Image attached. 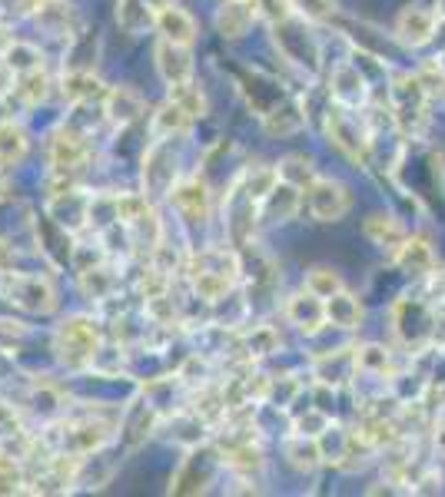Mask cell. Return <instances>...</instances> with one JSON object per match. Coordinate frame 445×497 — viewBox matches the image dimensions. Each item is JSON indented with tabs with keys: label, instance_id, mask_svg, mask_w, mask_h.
I'll list each match as a JSON object with an SVG mask.
<instances>
[{
	"label": "cell",
	"instance_id": "1",
	"mask_svg": "<svg viewBox=\"0 0 445 497\" xmlns=\"http://www.w3.org/2000/svg\"><path fill=\"white\" fill-rule=\"evenodd\" d=\"M104 348L100 338V325L90 315H67L57 332H53V355L63 368L70 372H83V368H94L97 355Z\"/></svg>",
	"mask_w": 445,
	"mask_h": 497
},
{
	"label": "cell",
	"instance_id": "2",
	"mask_svg": "<svg viewBox=\"0 0 445 497\" xmlns=\"http://www.w3.org/2000/svg\"><path fill=\"white\" fill-rule=\"evenodd\" d=\"M114 441V425L104 418H63L60 425L51 428V447L53 455H70V457H87L94 451H104Z\"/></svg>",
	"mask_w": 445,
	"mask_h": 497
},
{
	"label": "cell",
	"instance_id": "3",
	"mask_svg": "<svg viewBox=\"0 0 445 497\" xmlns=\"http://www.w3.org/2000/svg\"><path fill=\"white\" fill-rule=\"evenodd\" d=\"M389 110L393 123L409 136H419L429 123V93H425L419 73H395L389 83Z\"/></svg>",
	"mask_w": 445,
	"mask_h": 497
},
{
	"label": "cell",
	"instance_id": "4",
	"mask_svg": "<svg viewBox=\"0 0 445 497\" xmlns=\"http://www.w3.org/2000/svg\"><path fill=\"white\" fill-rule=\"evenodd\" d=\"M0 299L31 315H51L57 308V289L47 275H23L0 269Z\"/></svg>",
	"mask_w": 445,
	"mask_h": 497
},
{
	"label": "cell",
	"instance_id": "5",
	"mask_svg": "<svg viewBox=\"0 0 445 497\" xmlns=\"http://www.w3.org/2000/svg\"><path fill=\"white\" fill-rule=\"evenodd\" d=\"M326 133H329L332 146L339 152H346L349 160L356 162L369 160V130L356 116V110L342 106V103H332L329 110H326Z\"/></svg>",
	"mask_w": 445,
	"mask_h": 497
},
{
	"label": "cell",
	"instance_id": "6",
	"mask_svg": "<svg viewBox=\"0 0 445 497\" xmlns=\"http://www.w3.org/2000/svg\"><path fill=\"white\" fill-rule=\"evenodd\" d=\"M306 203H310V213L316 223H339L342 216L352 209V193L342 179L316 176L306 186Z\"/></svg>",
	"mask_w": 445,
	"mask_h": 497
},
{
	"label": "cell",
	"instance_id": "7",
	"mask_svg": "<svg viewBox=\"0 0 445 497\" xmlns=\"http://www.w3.org/2000/svg\"><path fill=\"white\" fill-rule=\"evenodd\" d=\"M166 196L187 223H207L209 213H213V193H209V183L203 176H180Z\"/></svg>",
	"mask_w": 445,
	"mask_h": 497
},
{
	"label": "cell",
	"instance_id": "8",
	"mask_svg": "<svg viewBox=\"0 0 445 497\" xmlns=\"http://www.w3.org/2000/svg\"><path fill=\"white\" fill-rule=\"evenodd\" d=\"M90 160V146L80 130H73L63 123L60 130L51 136V170H63V173H80L83 162Z\"/></svg>",
	"mask_w": 445,
	"mask_h": 497
},
{
	"label": "cell",
	"instance_id": "9",
	"mask_svg": "<svg viewBox=\"0 0 445 497\" xmlns=\"http://www.w3.org/2000/svg\"><path fill=\"white\" fill-rule=\"evenodd\" d=\"M153 60H156V73H160V80H163L166 87L190 83L193 80V70H197V67H193V53H190V47L173 43V41H163V37H160V43H156Z\"/></svg>",
	"mask_w": 445,
	"mask_h": 497
},
{
	"label": "cell",
	"instance_id": "10",
	"mask_svg": "<svg viewBox=\"0 0 445 497\" xmlns=\"http://www.w3.org/2000/svg\"><path fill=\"white\" fill-rule=\"evenodd\" d=\"M170 4L173 0H116V23L130 37H144L146 31H153Z\"/></svg>",
	"mask_w": 445,
	"mask_h": 497
},
{
	"label": "cell",
	"instance_id": "11",
	"mask_svg": "<svg viewBox=\"0 0 445 497\" xmlns=\"http://www.w3.org/2000/svg\"><path fill=\"white\" fill-rule=\"evenodd\" d=\"M31 17L51 37H77V31H80V17H77L70 0H37Z\"/></svg>",
	"mask_w": 445,
	"mask_h": 497
},
{
	"label": "cell",
	"instance_id": "12",
	"mask_svg": "<svg viewBox=\"0 0 445 497\" xmlns=\"http://www.w3.org/2000/svg\"><path fill=\"white\" fill-rule=\"evenodd\" d=\"M435 31H439V14L425 11V7H405L395 17V37L405 47H425L435 37Z\"/></svg>",
	"mask_w": 445,
	"mask_h": 497
},
{
	"label": "cell",
	"instance_id": "13",
	"mask_svg": "<svg viewBox=\"0 0 445 497\" xmlns=\"http://www.w3.org/2000/svg\"><path fill=\"white\" fill-rule=\"evenodd\" d=\"M286 318H290L302 336H316L322 325H326V299H320L316 292H296L286 299Z\"/></svg>",
	"mask_w": 445,
	"mask_h": 497
},
{
	"label": "cell",
	"instance_id": "14",
	"mask_svg": "<svg viewBox=\"0 0 445 497\" xmlns=\"http://www.w3.org/2000/svg\"><path fill=\"white\" fill-rule=\"evenodd\" d=\"M329 93H332V103H342V106H349V110H359V106H366V100H369L366 77L359 73V67H352V63H339V67H336Z\"/></svg>",
	"mask_w": 445,
	"mask_h": 497
},
{
	"label": "cell",
	"instance_id": "15",
	"mask_svg": "<svg viewBox=\"0 0 445 497\" xmlns=\"http://www.w3.org/2000/svg\"><path fill=\"white\" fill-rule=\"evenodd\" d=\"M312 368H316V378H320L322 385L342 388L359 372V368H356V348H336L329 355H320L312 362Z\"/></svg>",
	"mask_w": 445,
	"mask_h": 497
},
{
	"label": "cell",
	"instance_id": "16",
	"mask_svg": "<svg viewBox=\"0 0 445 497\" xmlns=\"http://www.w3.org/2000/svg\"><path fill=\"white\" fill-rule=\"evenodd\" d=\"M104 113L110 116L114 126H130L146 113V103L134 87H110L104 100Z\"/></svg>",
	"mask_w": 445,
	"mask_h": 497
},
{
	"label": "cell",
	"instance_id": "17",
	"mask_svg": "<svg viewBox=\"0 0 445 497\" xmlns=\"http://www.w3.org/2000/svg\"><path fill=\"white\" fill-rule=\"evenodd\" d=\"M107 93L110 90H107L104 80H100L94 70L77 67V70H70L63 77V97H67V103H73V106H87V103H94V100H107Z\"/></svg>",
	"mask_w": 445,
	"mask_h": 497
},
{
	"label": "cell",
	"instance_id": "18",
	"mask_svg": "<svg viewBox=\"0 0 445 497\" xmlns=\"http://www.w3.org/2000/svg\"><path fill=\"white\" fill-rule=\"evenodd\" d=\"M363 235L379 249H389V253H399V245L409 239V229H405L395 216L389 213H373L363 223Z\"/></svg>",
	"mask_w": 445,
	"mask_h": 497
},
{
	"label": "cell",
	"instance_id": "19",
	"mask_svg": "<svg viewBox=\"0 0 445 497\" xmlns=\"http://www.w3.org/2000/svg\"><path fill=\"white\" fill-rule=\"evenodd\" d=\"M256 17V4L253 0H223L217 11V31L227 41H239L249 31V23Z\"/></svg>",
	"mask_w": 445,
	"mask_h": 497
},
{
	"label": "cell",
	"instance_id": "20",
	"mask_svg": "<svg viewBox=\"0 0 445 497\" xmlns=\"http://www.w3.org/2000/svg\"><path fill=\"white\" fill-rule=\"evenodd\" d=\"M156 31H160V37L163 41H173V43H183V47H193V41H197V21H193V14L183 11V7H176V4H170L163 14H160V21H156Z\"/></svg>",
	"mask_w": 445,
	"mask_h": 497
},
{
	"label": "cell",
	"instance_id": "21",
	"mask_svg": "<svg viewBox=\"0 0 445 497\" xmlns=\"http://www.w3.org/2000/svg\"><path fill=\"white\" fill-rule=\"evenodd\" d=\"M27 150H31V140H27V130H23L21 123L0 120V170L21 166Z\"/></svg>",
	"mask_w": 445,
	"mask_h": 497
},
{
	"label": "cell",
	"instance_id": "22",
	"mask_svg": "<svg viewBox=\"0 0 445 497\" xmlns=\"http://www.w3.org/2000/svg\"><path fill=\"white\" fill-rule=\"evenodd\" d=\"M302 203V193H300V186H292V183H283L273 189L263 203H259V209H263V216L266 219H273V223H286V219H292L296 216V209H300Z\"/></svg>",
	"mask_w": 445,
	"mask_h": 497
},
{
	"label": "cell",
	"instance_id": "23",
	"mask_svg": "<svg viewBox=\"0 0 445 497\" xmlns=\"http://www.w3.org/2000/svg\"><path fill=\"white\" fill-rule=\"evenodd\" d=\"M395 262L403 265L405 272H415V275L435 272V253L432 245H429V239H422V235H409V239L399 245Z\"/></svg>",
	"mask_w": 445,
	"mask_h": 497
},
{
	"label": "cell",
	"instance_id": "24",
	"mask_svg": "<svg viewBox=\"0 0 445 497\" xmlns=\"http://www.w3.org/2000/svg\"><path fill=\"white\" fill-rule=\"evenodd\" d=\"M283 451H286V461H290L296 471H316L320 465H326V461H322L320 437H312V435H292V437H286Z\"/></svg>",
	"mask_w": 445,
	"mask_h": 497
},
{
	"label": "cell",
	"instance_id": "25",
	"mask_svg": "<svg viewBox=\"0 0 445 497\" xmlns=\"http://www.w3.org/2000/svg\"><path fill=\"white\" fill-rule=\"evenodd\" d=\"M326 322L336 325V328H359L363 322V305L352 292L339 289L336 295L326 299Z\"/></svg>",
	"mask_w": 445,
	"mask_h": 497
},
{
	"label": "cell",
	"instance_id": "26",
	"mask_svg": "<svg viewBox=\"0 0 445 497\" xmlns=\"http://www.w3.org/2000/svg\"><path fill=\"white\" fill-rule=\"evenodd\" d=\"M0 63L14 73V77H21V73H31V70H41L43 67V53L27 41H7L4 43V51H0Z\"/></svg>",
	"mask_w": 445,
	"mask_h": 497
},
{
	"label": "cell",
	"instance_id": "27",
	"mask_svg": "<svg viewBox=\"0 0 445 497\" xmlns=\"http://www.w3.org/2000/svg\"><path fill=\"white\" fill-rule=\"evenodd\" d=\"M356 368L359 375L369 378H389L395 372L393 365V352L379 342H366V345H356Z\"/></svg>",
	"mask_w": 445,
	"mask_h": 497
},
{
	"label": "cell",
	"instance_id": "28",
	"mask_svg": "<svg viewBox=\"0 0 445 497\" xmlns=\"http://www.w3.org/2000/svg\"><path fill=\"white\" fill-rule=\"evenodd\" d=\"M306 126V113L300 110V103H286L283 100L280 106H273L266 116H263V130L270 136H292Z\"/></svg>",
	"mask_w": 445,
	"mask_h": 497
},
{
	"label": "cell",
	"instance_id": "29",
	"mask_svg": "<svg viewBox=\"0 0 445 497\" xmlns=\"http://www.w3.org/2000/svg\"><path fill=\"white\" fill-rule=\"evenodd\" d=\"M193 126V116H190L176 100H166L160 110L153 113V136L156 140H173L180 133H187Z\"/></svg>",
	"mask_w": 445,
	"mask_h": 497
},
{
	"label": "cell",
	"instance_id": "30",
	"mask_svg": "<svg viewBox=\"0 0 445 497\" xmlns=\"http://www.w3.org/2000/svg\"><path fill=\"white\" fill-rule=\"evenodd\" d=\"M47 90H51V77L41 70H31V73H21V77H14L11 83V97L21 106H37V103L47 97Z\"/></svg>",
	"mask_w": 445,
	"mask_h": 497
},
{
	"label": "cell",
	"instance_id": "31",
	"mask_svg": "<svg viewBox=\"0 0 445 497\" xmlns=\"http://www.w3.org/2000/svg\"><path fill=\"white\" fill-rule=\"evenodd\" d=\"M207 484H209V467H197V455H193L183 461V467L170 481V494H199V491H207Z\"/></svg>",
	"mask_w": 445,
	"mask_h": 497
},
{
	"label": "cell",
	"instance_id": "32",
	"mask_svg": "<svg viewBox=\"0 0 445 497\" xmlns=\"http://www.w3.org/2000/svg\"><path fill=\"white\" fill-rule=\"evenodd\" d=\"M156 421H160V415H156V408L150 405V401H146V405L134 401V408L126 411V421H124V431H126V437H130V447L140 445V441H144V437L156 428Z\"/></svg>",
	"mask_w": 445,
	"mask_h": 497
},
{
	"label": "cell",
	"instance_id": "33",
	"mask_svg": "<svg viewBox=\"0 0 445 497\" xmlns=\"http://www.w3.org/2000/svg\"><path fill=\"white\" fill-rule=\"evenodd\" d=\"M80 289L94 302H107L110 295H114V289H116V275H114V269H107L104 262L100 265H94V269H87V272H80Z\"/></svg>",
	"mask_w": 445,
	"mask_h": 497
},
{
	"label": "cell",
	"instance_id": "34",
	"mask_svg": "<svg viewBox=\"0 0 445 497\" xmlns=\"http://www.w3.org/2000/svg\"><path fill=\"white\" fill-rule=\"evenodd\" d=\"M280 186V170L276 166H259V170H249L246 173V183H243V193L253 199V203H263L266 196Z\"/></svg>",
	"mask_w": 445,
	"mask_h": 497
},
{
	"label": "cell",
	"instance_id": "35",
	"mask_svg": "<svg viewBox=\"0 0 445 497\" xmlns=\"http://www.w3.org/2000/svg\"><path fill=\"white\" fill-rule=\"evenodd\" d=\"M170 100H176L183 110L193 116V120H203L207 116V93L199 90L197 83L190 80V83H180V87H170Z\"/></svg>",
	"mask_w": 445,
	"mask_h": 497
},
{
	"label": "cell",
	"instance_id": "36",
	"mask_svg": "<svg viewBox=\"0 0 445 497\" xmlns=\"http://www.w3.org/2000/svg\"><path fill=\"white\" fill-rule=\"evenodd\" d=\"M276 170H280L283 183H292L300 186V189H306L316 179V170H312V162L306 156H286V160L276 162Z\"/></svg>",
	"mask_w": 445,
	"mask_h": 497
},
{
	"label": "cell",
	"instance_id": "37",
	"mask_svg": "<svg viewBox=\"0 0 445 497\" xmlns=\"http://www.w3.org/2000/svg\"><path fill=\"white\" fill-rule=\"evenodd\" d=\"M306 289L316 292L320 299H329V295H336L339 289H346V285H342L336 269H329V265H316V269H310V275H306Z\"/></svg>",
	"mask_w": 445,
	"mask_h": 497
},
{
	"label": "cell",
	"instance_id": "38",
	"mask_svg": "<svg viewBox=\"0 0 445 497\" xmlns=\"http://www.w3.org/2000/svg\"><path fill=\"white\" fill-rule=\"evenodd\" d=\"M280 348V336H276V328H270V325H259V328H253L246 336V355H273Z\"/></svg>",
	"mask_w": 445,
	"mask_h": 497
},
{
	"label": "cell",
	"instance_id": "39",
	"mask_svg": "<svg viewBox=\"0 0 445 497\" xmlns=\"http://www.w3.org/2000/svg\"><path fill=\"white\" fill-rule=\"evenodd\" d=\"M23 491H31L23 471L0 455V497H14V494H23Z\"/></svg>",
	"mask_w": 445,
	"mask_h": 497
},
{
	"label": "cell",
	"instance_id": "40",
	"mask_svg": "<svg viewBox=\"0 0 445 497\" xmlns=\"http://www.w3.org/2000/svg\"><path fill=\"white\" fill-rule=\"evenodd\" d=\"M27 431H23L21 425V415H17V408L7 405V401H0V451L11 445L14 437H23Z\"/></svg>",
	"mask_w": 445,
	"mask_h": 497
},
{
	"label": "cell",
	"instance_id": "41",
	"mask_svg": "<svg viewBox=\"0 0 445 497\" xmlns=\"http://www.w3.org/2000/svg\"><path fill=\"white\" fill-rule=\"evenodd\" d=\"M253 4H256V17H263L270 27H276V23H283V21H290L292 14H296L292 0H253Z\"/></svg>",
	"mask_w": 445,
	"mask_h": 497
},
{
	"label": "cell",
	"instance_id": "42",
	"mask_svg": "<svg viewBox=\"0 0 445 497\" xmlns=\"http://www.w3.org/2000/svg\"><path fill=\"white\" fill-rule=\"evenodd\" d=\"M329 425H332V418L326 415V411H316V408H310L306 415L296 418V425H292V431H296V435H312V437H320Z\"/></svg>",
	"mask_w": 445,
	"mask_h": 497
},
{
	"label": "cell",
	"instance_id": "43",
	"mask_svg": "<svg viewBox=\"0 0 445 497\" xmlns=\"http://www.w3.org/2000/svg\"><path fill=\"white\" fill-rule=\"evenodd\" d=\"M292 7L306 21H329L336 14V0H292Z\"/></svg>",
	"mask_w": 445,
	"mask_h": 497
},
{
	"label": "cell",
	"instance_id": "44",
	"mask_svg": "<svg viewBox=\"0 0 445 497\" xmlns=\"http://www.w3.org/2000/svg\"><path fill=\"white\" fill-rule=\"evenodd\" d=\"M33 4H37V0H0V21L4 23L23 21V17L33 11Z\"/></svg>",
	"mask_w": 445,
	"mask_h": 497
},
{
	"label": "cell",
	"instance_id": "45",
	"mask_svg": "<svg viewBox=\"0 0 445 497\" xmlns=\"http://www.w3.org/2000/svg\"><path fill=\"white\" fill-rule=\"evenodd\" d=\"M27 336V325L17 322V318H0V345L11 348L14 342H21Z\"/></svg>",
	"mask_w": 445,
	"mask_h": 497
},
{
	"label": "cell",
	"instance_id": "46",
	"mask_svg": "<svg viewBox=\"0 0 445 497\" xmlns=\"http://www.w3.org/2000/svg\"><path fill=\"white\" fill-rule=\"evenodd\" d=\"M14 372H17V365H14L11 348H4V345H0V382H11Z\"/></svg>",
	"mask_w": 445,
	"mask_h": 497
}]
</instances>
